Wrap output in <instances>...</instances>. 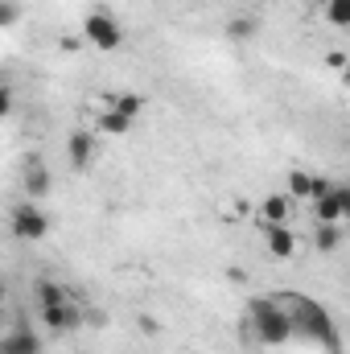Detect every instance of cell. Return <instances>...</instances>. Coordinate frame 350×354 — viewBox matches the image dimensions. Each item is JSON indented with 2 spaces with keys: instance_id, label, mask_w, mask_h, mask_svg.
I'll list each match as a JSON object with an SVG mask.
<instances>
[{
  "instance_id": "1",
  "label": "cell",
  "mask_w": 350,
  "mask_h": 354,
  "mask_svg": "<svg viewBox=\"0 0 350 354\" xmlns=\"http://www.w3.org/2000/svg\"><path fill=\"white\" fill-rule=\"evenodd\" d=\"M280 301L288 305V317H293V334L297 338H313L322 346H334L338 342V326L330 322V313L317 301H309V297H280Z\"/></svg>"
},
{
  "instance_id": "2",
  "label": "cell",
  "mask_w": 350,
  "mask_h": 354,
  "mask_svg": "<svg viewBox=\"0 0 350 354\" xmlns=\"http://www.w3.org/2000/svg\"><path fill=\"white\" fill-rule=\"evenodd\" d=\"M284 301H276V297H256L252 305H248V317H252V330H256V338H260L264 346H284L288 338H293V317H288V309H280Z\"/></svg>"
},
{
  "instance_id": "3",
  "label": "cell",
  "mask_w": 350,
  "mask_h": 354,
  "mask_svg": "<svg viewBox=\"0 0 350 354\" xmlns=\"http://www.w3.org/2000/svg\"><path fill=\"white\" fill-rule=\"evenodd\" d=\"M83 37H87V46H99V50H120V46H124V29H120L116 17L103 12V8L87 12V21H83Z\"/></svg>"
},
{
  "instance_id": "4",
  "label": "cell",
  "mask_w": 350,
  "mask_h": 354,
  "mask_svg": "<svg viewBox=\"0 0 350 354\" xmlns=\"http://www.w3.org/2000/svg\"><path fill=\"white\" fill-rule=\"evenodd\" d=\"M12 235L21 239V243H37V239H46V231H50V218H46V210H37V202H25V206H12Z\"/></svg>"
},
{
  "instance_id": "5",
  "label": "cell",
  "mask_w": 350,
  "mask_h": 354,
  "mask_svg": "<svg viewBox=\"0 0 350 354\" xmlns=\"http://www.w3.org/2000/svg\"><path fill=\"white\" fill-rule=\"evenodd\" d=\"M42 313V322H46V330H54V334H75L79 326H83V309L75 305V301H62V305H50V309H37Z\"/></svg>"
},
{
  "instance_id": "6",
  "label": "cell",
  "mask_w": 350,
  "mask_h": 354,
  "mask_svg": "<svg viewBox=\"0 0 350 354\" xmlns=\"http://www.w3.org/2000/svg\"><path fill=\"white\" fill-rule=\"evenodd\" d=\"M264 243H268V252H272L276 260H293V256H297V231H293L288 223L264 227Z\"/></svg>"
},
{
  "instance_id": "7",
  "label": "cell",
  "mask_w": 350,
  "mask_h": 354,
  "mask_svg": "<svg viewBox=\"0 0 350 354\" xmlns=\"http://www.w3.org/2000/svg\"><path fill=\"white\" fill-rule=\"evenodd\" d=\"M99 153V132H75L66 140V157H71V169H87Z\"/></svg>"
},
{
  "instance_id": "8",
  "label": "cell",
  "mask_w": 350,
  "mask_h": 354,
  "mask_svg": "<svg viewBox=\"0 0 350 354\" xmlns=\"http://www.w3.org/2000/svg\"><path fill=\"white\" fill-rule=\"evenodd\" d=\"M0 354H42V338L21 322V326H12V330L0 338Z\"/></svg>"
},
{
  "instance_id": "9",
  "label": "cell",
  "mask_w": 350,
  "mask_h": 354,
  "mask_svg": "<svg viewBox=\"0 0 350 354\" xmlns=\"http://www.w3.org/2000/svg\"><path fill=\"white\" fill-rule=\"evenodd\" d=\"M288 218H293V198H288V194H268L260 202V227L288 223Z\"/></svg>"
},
{
  "instance_id": "10",
  "label": "cell",
  "mask_w": 350,
  "mask_h": 354,
  "mask_svg": "<svg viewBox=\"0 0 350 354\" xmlns=\"http://www.w3.org/2000/svg\"><path fill=\"white\" fill-rule=\"evenodd\" d=\"M95 132H99V136H124V132H132V120H128L124 111L107 107V111L95 115Z\"/></svg>"
},
{
  "instance_id": "11",
  "label": "cell",
  "mask_w": 350,
  "mask_h": 354,
  "mask_svg": "<svg viewBox=\"0 0 350 354\" xmlns=\"http://www.w3.org/2000/svg\"><path fill=\"white\" fill-rule=\"evenodd\" d=\"M33 297H37V309H50V305L71 301V297H66V288H62V284H54V280H37V284H33Z\"/></svg>"
},
{
  "instance_id": "12",
  "label": "cell",
  "mask_w": 350,
  "mask_h": 354,
  "mask_svg": "<svg viewBox=\"0 0 350 354\" xmlns=\"http://www.w3.org/2000/svg\"><path fill=\"white\" fill-rule=\"evenodd\" d=\"M25 194H29V202H42V198L50 194V174H46V165H29V174H25Z\"/></svg>"
},
{
  "instance_id": "13",
  "label": "cell",
  "mask_w": 350,
  "mask_h": 354,
  "mask_svg": "<svg viewBox=\"0 0 350 354\" xmlns=\"http://www.w3.org/2000/svg\"><path fill=\"white\" fill-rule=\"evenodd\" d=\"M256 29H260V21H256V17H248V12H239V17H231V21H227V37H231V41H252V37H256Z\"/></svg>"
},
{
  "instance_id": "14",
  "label": "cell",
  "mask_w": 350,
  "mask_h": 354,
  "mask_svg": "<svg viewBox=\"0 0 350 354\" xmlns=\"http://www.w3.org/2000/svg\"><path fill=\"white\" fill-rule=\"evenodd\" d=\"M313 206V218L317 223H342V202H338V185H334V194L330 198H322V202H309Z\"/></svg>"
},
{
  "instance_id": "15",
  "label": "cell",
  "mask_w": 350,
  "mask_h": 354,
  "mask_svg": "<svg viewBox=\"0 0 350 354\" xmlns=\"http://www.w3.org/2000/svg\"><path fill=\"white\" fill-rule=\"evenodd\" d=\"M338 243H342V223H317L313 248H317V252H334Z\"/></svg>"
},
{
  "instance_id": "16",
  "label": "cell",
  "mask_w": 350,
  "mask_h": 354,
  "mask_svg": "<svg viewBox=\"0 0 350 354\" xmlns=\"http://www.w3.org/2000/svg\"><path fill=\"white\" fill-rule=\"evenodd\" d=\"M309 194H313V174L293 169V174H288V198H293V202H309Z\"/></svg>"
},
{
  "instance_id": "17",
  "label": "cell",
  "mask_w": 350,
  "mask_h": 354,
  "mask_svg": "<svg viewBox=\"0 0 350 354\" xmlns=\"http://www.w3.org/2000/svg\"><path fill=\"white\" fill-rule=\"evenodd\" d=\"M322 12H326V21H330V25L350 29V0H326V4H322Z\"/></svg>"
},
{
  "instance_id": "18",
  "label": "cell",
  "mask_w": 350,
  "mask_h": 354,
  "mask_svg": "<svg viewBox=\"0 0 350 354\" xmlns=\"http://www.w3.org/2000/svg\"><path fill=\"white\" fill-rule=\"evenodd\" d=\"M116 111H124L128 120H136V115L145 111V99H140V95H120V99H116Z\"/></svg>"
},
{
  "instance_id": "19",
  "label": "cell",
  "mask_w": 350,
  "mask_h": 354,
  "mask_svg": "<svg viewBox=\"0 0 350 354\" xmlns=\"http://www.w3.org/2000/svg\"><path fill=\"white\" fill-rule=\"evenodd\" d=\"M334 185H338V181H330V177H317V174H313V194H309V202H322V198H330V194H334Z\"/></svg>"
},
{
  "instance_id": "20",
  "label": "cell",
  "mask_w": 350,
  "mask_h": 354,
  "mask_svg": "<svg viewBox=\"0 0 350 354\" xmlns=\"http://www.w3.org/2000/svg\"><path fill=\"white\" fill-rule=\"evenodd\" d=\"M326 66L342 75V71H347V66H350V58H347V54H342V50H330V54H326Z\"/></svg>"
},
{
  "instance_id": "21",
  "label": "cell",
  "mask_w": 350,
  "mask_h": 354,
  "mask_svg": "<svg viewBox=\"0 0 350 354\" xmlns=\"http://www.w3.org/2000/svg\"><path fill=\"white\" fill-rule=\"evenodd\" d=\"M58 46H62L66 54H79V50L87 46V37H75V33H62V41H58Z\"/></svg>"
},
{
  "instance_id": "22",
  "label": "cell",
  "mask_w": 350,
  "mask_h": 354,
  "mask_svg": "<svg viewBox=\"0 0 350 354\" xmlns=\"http://www.w3.org/2000/svg\"><path fill=\"white\" fill-rule=\"evenodd\" d=\"M12 21H17V4H12V0H4V4H0V25L8 29Z\"/></svg>"
},
{
  "instance_id": "23",
  "label": "cell",
  "mask_w": 350,
  "mask_h": 354,
  "mask_svg": "<svg viewBox=\"0 0 350 354\" xmlns=\"http://www.w3.org/2000/svg\"><path fill=\"white\" fill-rule=\"evenodd\" d=\"M338 202H342V223H350V185H338Z\"/></svg>"
},
{
  "instance_id": "24",
  "label": "cell",
  "mask_w": 350,
  "mask_h": 354,
  "mask_svg": "<svg viewBox=\"0 0 350 354\" xmlns=\"http://www.w3.org/2000/svg\"><path fill=\"white\" fill-rule=\"evenodd\" d=\"M342 87L350 91V66H347V71H342Z\"/></svg>"
}]
</instances>
